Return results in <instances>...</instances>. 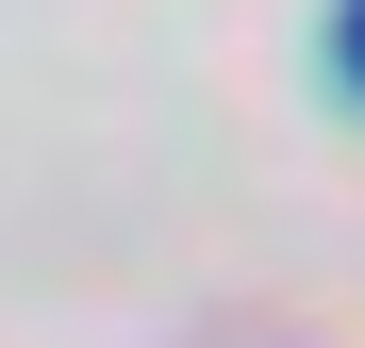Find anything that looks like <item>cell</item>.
Here are the masks:
<instances>
[{
  "label": "cell",
  "instance_id": "1",
  "mask_svg": "<svg viewBox=\"0 0 365 348\" xmlns=\"http://www.w3.org/2000/svg\"><path fill=\"white\" fill-rule=\"evenodd\" d=\"M332 67H349V83H365V0H332Z\"/></svg>",
  "mask_w": 365,
  "mask_h": 348
}]
</instances>
